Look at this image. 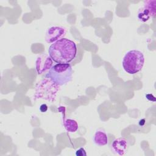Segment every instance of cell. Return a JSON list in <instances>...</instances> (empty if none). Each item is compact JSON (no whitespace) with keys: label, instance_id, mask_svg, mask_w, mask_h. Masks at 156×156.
<instances>
[{"label":"cell","instance_id":"cell-12","mask_svg":"<svg viewBox=\"0 0 156 156\" xmlns=\"http://www.w3.org/2000/svg\"><path fill=\"white\" fill-rule=\"evenodd\" d=\"M76 156H86L87 153L84 148L80 147L76 151Z\"/></svg>","mask_w":156,"mask_h":156},{"label":"cell","instance_id":"cell-8","mask_svg":"<svg viewBox=\"0 0 156 156\" xmlns=\"http://www.w3.org/2000/svg\"><path fill=\"white\" fill-rule=\"evenodd\" d=\"M94 143L99 146H103L107 144L108 138L106 132L102 129L97 130L93 136Z\"/></svg>","mask_w":156,"mask_h":156},{"label":"cell","instance_id":"cell-10","mask_svg":"<svg viewBox=\"0 0 156 156\" xmlns=\"http://www.w3.org/2000/svg\"><path fill=\"white\" fill-rule=\"evenodd\" d=\"M63 126L67 132L74 133L78 129V124L76 121L72 119H67L63 122Z\"/></svg>","mask_w":156,"mask_h":156},{"label":"cell","instance_id":"cell-4","mask_svg":"<svg viewBox=\"0 0 156 156\" xmlns=\"http://www.w3.org/2000/svg\"><path fill=\"white\" fill-rule=\"evenodd\" d=\"M58 89V85L55 83L48 78L44 79L38 84L34 99L42 98L52 102L55 98Z\"/></svg>","mask_w":156,"mask_h":156},{"label":"cell","instance_id":"cell-15","mask_svg":"<svg viewBox=\"0 0 156 156\" xmlns=\"http://www.w3.org/2000/svg\"><path fill=\"white\" fill-rule=\"evenodd\" d=\"M145 124V120L144 119H142L139 121V125L141 126H143Z\"/></svg>","mask_w":156,"mask_h":156},{"label":"cell","instance_id":"cell-3","mask_svg":"<svg viewBox=\"0 0 156 156\" xmlns=\"http://www.w3.org/2000/svg\"><path fill=\"white\" fill-rule=\"evenodd\" d=\"M73 69L69 64L58 63L52 66L46 74V77L58 85H63L72 79Z\"/></svg>","mask_w":156,"mask_h":156},{"label":"cell","instance_id":"cell-6","mask_svg":"<svg viewBox=\"0 0 156 156\" xmlns=\"http://www.w3.org/2000/svg\"><path fill=\"white\" fill-rule=\"evenodd\" d=\"M52 60L49 55L43 54L37 57L36 60V70L38 74L49 70L52 66Z\"/></svg>","mask_w":156,"mask_h":156},{"label":"cell","instance_id":"cell-2","mask_svg":"<svg viewBox=\"0 0 156 156\" xmlns=\"http://www.w3.org/2000/svg\"><path fill=\"white\" fill-rule=\"evenodd\" d=\"M144 63V56L140 51L133 49L129 51L122 59V67L129 74H135L140 72Z\"/></svg>","mask_w":156,"mask_h":156},{"label":"cell","instance_id":"cell-5","mask_svg":"<svg viewBox=\"0 0 156 156\" xmlns=\"http://www.w3.org/2000/svg\"><path fill=\"white\" fill-rule=\"evenodd\" d=\"M66 33L65 29L60 26H52L48 29L45 39L47 43H54L56 41L62 39Z\"/></svg>","mask_w":156,"mask_h":156},{"label":"cell","instance_id":"cell-14","mask_svg":"<svg viewBox=\"0 0 156 156\" xmlns=\"http://www.w3.org/2000/svg\"><path fill=\"white\" fill-rule=\"evenodd\" d=\"M146 98L149 101H154V102L155 101V97H154L152 94H146Z\"/></svg>","mask_w":156,"mask_h":156},{"label":"cell","instance_id":"cell-9","mask_svg":"<svg viewBox=\"0 0 156 156\" xmlns=\"http://www.w3.org/2000/svg\"><path fill=\"white\" fill-rule=\"evenodd\" d=\"M151 17H153L151 11L144 5L141 7L138 12V18L140 21L146 22L149 20Z\"/></svg>","mask_w":156,"mask_h":156},{"label":"cell","instance_id":"cell-13","mask_svg":"<svg viewBox=\"0 0 156 156\" xmlns=\"http://www.w3.org/2000/svg\"><path fill=\"white\" fill-rule=\"evenodd\" d=\"M48 105H47L46 104H41V105H40V110L41 112H43V113L46 112L48 110Z\"/></svg>","mask_w":156,"mask_h":156},{"label":"cell","instance_id":"cell-1","mask_svg":"<svg viewBox=\"0 0 156 156\" xmlns=\"http://www.w3.org/2000/svg\"><path fill=\"white\" fill-rule=\"evenodd\" d=\"M48 53L52 60L61 64H68L77 54V46L74 41L62 38L51 44Z\"/></svg>","mask_w":156,"mask_h":156},{"label":"cell","instance_id":"cell-11","mask_svg":"<svg viewBox=\"0 0 156 156\" xmlns=\"http://www.w3.org/2000/svg\"><path fill=\"white\" fill-rule=\"evenodd\" d=\"M144 5L146 7L151 11L153 17H154L156 13V1L155 0L146 1H144Z\"/></svg>","mask_w":156,"mask_h":156},{"label":"cell","instance_id":"cell-7","mask_svg":"<svg viewBox=\"0 0 156 156\" xmlns=\"http://www.w3.org/2000/svg\"><path fill=\"white\" fill-rule=\"evenodd\" d=\"M112 151L119 155H124L127 149L128 142L124 138H118L115 139L112 143Z\"/></svg>","mask_w":156,"mask_h":156}]
</instances>
